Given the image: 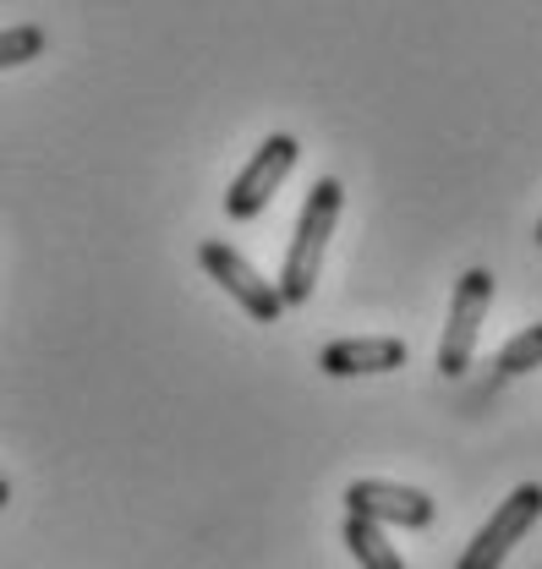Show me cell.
Here are the masks:
<instances>
[{"label":"cell","mask_w":542,"mask_h":569,"mask_svg":"<svg viewBox=\"0 0 542 569\" xmlns=\"http://www.w3.org/2000/svg\"><path fill=\"white\" fill-rule=\"evenodd\" d=\"M339 203H345V187H339L335 176L313 181V192H307V203H302V219H296V236H290V247H285V269H279V301H285V307L313 301L318 274H324V247H329V236H335Z\"/></svg>","instance_id":"cell-1"},{"label":"cell","mask_w":542,"mask_h":569,"mask_svg":"<svg viewBox=\"0 0 542 569\" xmlns=\"http://www.w3.org/2000/svg\"><path fill=\"white\" fill-rule=\"evenodd\" d=\"M302 159V142L290 132H274V138L258 142V153L236 170V181L225 187V213L230 219H258V213L274 203V192L285 187V176L296 170Z\"/></svg>","instance_id":"cell-2"},{"label":"cell","mask_w":542,"mask_h":569,"mask_svg":"<svg viewBox=\"0 0 542 569\" xmlns=\"http://www.w3.org/2000/svg\"><path fill=\"white\" fill-rule=\"evenodd\" d=\"M487 307H493V274H487V269H466V274L455 280L450 318H444V340H438V372H444V378H461V372L472 367Z\"/></svg>","instance_id":"cell-3"},{"label":"cell","mask_w":542,"mask_h":569,"mask_svg":"<svg viewBox=\"0 0 542 569\" xmlns=\"http://www.w3.org/2000/svg\"><path fill=\"white\" fill-rule=\"evenodd\" d=\"M198 263H204V274L214 284H225V296H236V307L247 312V318H258V323H279V312H285V301H279V284H269L230 241H204L198 247Z\"/></svg>","instance_id":"cell-4"},{"label":"cell","mask_w":542,"mask_h":569,"mask_svg":"<svg viewBox=\"0 0 542 569\" xmlns=\"http://www.w3.org/2000/svg\"><path fill=\"white\" fill-rule=\"evenodd\" d=\"M538 520H542V488L538 482H526V488H515V493L493 509V520L472 537V548L461 553V565L455 569H499L504 559H510V548H515Z\"/></svg>","instance_id":"cell-5"},{"label":"cell","mask_w":542,"mask_h":569,"mask_svg":"<svg viewBox=\"0 0 542 569\" xmlns=\"http://www.w3.org/2000/svg\"><path fill=\"white\" fill-rule=\"evenodd\" d=\"M345 509H351V515H367V520H378V526H411V531L433 526V515H438V503L422 493V488L378 482V477L351 482V488H345Z\"/></svg>","instance_id":"cell-6"},{"label":"cell","mask_w":542,"mask_h":569,"mask_svg":"<svg viewBox=\"0 0 542 569\" xmlns=\"http://www.w3.org/2000/svg\"><path fill=\"white\" fill-rule=\"evenodd\" d=\"M318 367L329 378H378V372H401L406 367V340L390 335H351L318 351Z\"/></svg>","instance_id":"cell-7"},{"label":"cell","mask_w":542,"mask_h":569,"mask_svg":"<svg viewBox=\"0 0 542 569\" xmlns=\"http://www.w3.org/2000/svg\"><path fill=\"white\" fill-rule=\"evenodd\" d=\"M345 548H351V559L362 569H406L401 548H395V542L384 537V526L367 520V515H345Z\"/></svg>","instance_id":"cell-8"},{"label":"cell","mask_w":542,"mask_h":569,"mask_svg":"<svg viewBox=\"0 0 542 569\" xmlns=\"http://www.w3.org/2000/svg\"><path fill=\"white\" fill-rule=\"evenodd\" d=\"M538 367H542V323L521 329L515 340H504L499 356H493V372L499 378H521V372H538Z\"/></svg>","instance_id":"cell-9"},{"label":"cell","mask_w":542,"mask_h":569,"mask_svg":"<svg viewBox=\"0 0 542 569\" xmlns=\"http://www.w3.org/2000/svg\"><path fill=\"white\" fill-rule=\"evenodd\" d=\"M39 50H45V28H33V22H17V28H0V71L28 67V61H33Z\"/></svg>","instance_id":"cell-10"},{"label":"cell","mask_w":542,"mask_h":569,"mask_svg":"<svg viewBox=\"0 0 542 569\" xmlns=\"http://www.w3.org/2000/svg\"><path fill=\"white\" fill-rule=\"evenodd\" d=\"M6 503H11V482L0 477V509H6Z\"/></svg>","instance_id":"cell-11"},{"label":"cell","mask_w":542,"mask_h":569,"mask_svg":"<svg viewBox=\"0 0 542 569\" xmlns=\"http://www.w3.org/2000/svg\"><path fill=\"white\" fill-rule=\"evenodd\" d=\"M538 241H542V224H538Z\"/></svg>","instance_id":"cell-12"}]
</instances>
